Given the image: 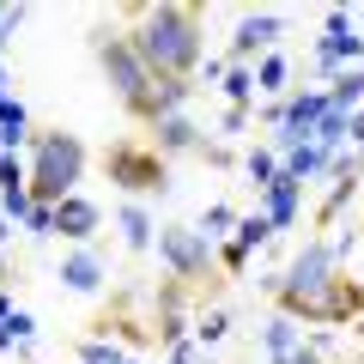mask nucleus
Segmentation results:
<instances>
[{
  "instance_id": "nucleus-1",
  "label": "nucleus",
  "mask_w": 364,
  "mask_h": 364,
  "mask_svg": "<svg viewBox=\"0 0 364 364\" xmlns=\"http://www.w3.org/2000/svg\"><path fill=\"white\" fill-rule=\"evenodd\" d=\"M85 43H91V61H97L104 85L116 91V104L128 109V122H140L146 134H152L164 116H182V109H188L195 79H152V67L134 55V43H128V31H122V25L97 18Z\"/></svg>"
},
{
  "instance_id": "nucleus-2",
  "label": "nucleus",
  "mask_w": 364,
  "mask_h": 364,
  "mask_svg": "<svg viewBox=\"0 0 364 364\" xmlns=\"http://www.w3.org/2000/svg\"><path fill=\"white\" fill-rule=\"evenodd\" d=\"M116 25L128 31L134 55L152 67V79H195L200 61H207V13L200 6H182V0L122 6Z\"/></svg>"
},
{
  "instance_id": "nucleus-3",
  "label": "nucleus",
  "mask_w": 364,
  "mask_h": 364,
  "mask_svg": "<svg viewBox=\"0 0 364 364\" xmlns=\"http://www.w3.org/2000/svg\"><path fill=\"white\" fill-rule=\"evenodd\" d=\"M85 164L91 152L73 128H37V140H31V207H61L67 195H79Z\"/></svg>"
},
{
  "instance_id": "nucleus-4",
  "label": "nucleus",
  "mask_w": 364,
  "mask_h": 364,
  "mask_svg": "<svg viewBox=\"0 0 364 364\" xmlns=\"http://www.w3.org/2000/svg\"><path fill=\"white\" fill-rule=\"evenodd\" d=\"M158 261L170 267V279H176L195 304L200 298H219L225 267H219L213 237H200V225H158Z\"/></svg>"
},
{
  "instance_id": "nucleus-5",
  "label": "nucleus",
  "mask_w": 364,
  "mask_h": 364,
  "mask_svg": "<svg viewBox=\"0 0 364 364\" xmlns=\"http://www.w3.org/2000/svg\"><path fill=\"white\" fill-rule=\"evenodd\" d=\"M104 176L116 182L128 200L170 195V158H158V146L146 140V134H122V140L104 146Z\"/></svg>"
},
{
  "instance_id": "nucleus-6",
  "label": "nucleus",
  "mask_w": 364,
  "mask_h": 364,
  "mask_svg": "<svg viewBox=\"0 0 364 364\" xmlns=\"http://www.w3.org/2000/svg\"><path fill=\"white\" fill-rule=\"evenodd\" d=\"M286 18L279 13H243L237 18V37H231V67H249V55H273Z\"/></svg>"
},
{
  "instance_id": "nucleus-7",
  "label": "nucleus",
  "mask_w": 364,
  "mask_h": 364,
  "mask_svg": "<svg viewBox=\"0 0 364 364\" xmlns=\"http://www.w3.org/2000/svg\"><path fill=\"white\" fill-rule=\"evenodd\" d=\"M55 231L67 237V243H79V249H91V237L104 231V207L91 195H67L61 207H55Z\"/></svg>"
},
{
  "instance_id": "nucleus-8",
  "label": "nucleus",
  "mask_w": 364,
  "mask_h": 364,
  "mask_svg": "<svg viewBox=\"0 0 364 364\" xmlns=\"http://www.w3.org/2000/svg\"><path fill=\"white\" fill-rule=\"evenodd\" d=\"M146 140L158 146V158H200V152H207V134H200L188 116H164Z\"/></svg>"
},
{
  "instance_id": "nucleus-9",
  "label": "nucleus",
  "mask_w": 364,
  "mask_h": 364,
  "mask_svg": "<svg viewBox=\"0 0 364 364\" xmlns=\"http://www.w3.org/2000/svg\"><path fill=\"white\" fill-rule=\"evenodd\" d=\"M104 279H109V267H104V255H97V249H73V255L61 261V286L79 291V298L104 291Z\"/></svg>"
},
{
  "instance_id": "nucleus-10",
  "label": "nucleus",
  "mask_w": 364,
  "mask_h": 364,
  "mask_svg": "<svg viewBox=\"0 0 364 364\" xmlns=\"http://www.w3.org/2000/svg\"><path fill=\"white\" fill-rule=\"evenodd\" d=\"M261 195H267V207H261V213L273 219V231H291V219H298V200H304V182L291 176V170H279V176H273Z\"/></svg>"
},
{
  "instance_id": "nucleus-11",
  "label": "nucleus",
  "mask_w": 364,
  "mask_h": 364,
  "mask_svg": "<svg viewBox=\"0 0 364 364\" xmlns=\"http://www.w3.org/2000/svg\"><path fill=\"white\" fill-rule=\"evenodd\" d=\"M122 243L134 249V255H146V249H158V225H152V213H146V200H122Z\"/></svg>"
},
{
  "instance_id": "nucleus-12",
  "label": "nucleus",
  "mask_w": 364,
  "mask_h": 364,
  "mask_svg": "<svg viewBox=\"0 0 364 364\" xmlns=\"http://www.w3.org/2000/svg\"><path fill=\"white\" fill-rule=\"evenodd\" d=\"M328 104H334L340 116H358L364 109V67H340L334 85H328Z\"/></svg>"
},
{
  "instance_id": "nucleus-13",
  "label": "nucleus",
  "mask_w": 364,
  "mask_h": 364,
  "mask_svg": "<svg viewBox=\"0 0 364 364\" xmlns=\"http://www.w3.org/2000/svg\"><path fill=\"white\" fill-rule=\"evenodd\" d=\"M261 340H267V364H291V358H298V346H304V340H298V322H291V316H273Z\"/></svg>"
},
{
  "instance_id": "nucleus-14",
  "label": "nucleus",
  "mask_w": 364,
  "mask_h": 364,
  "mask_svg": "<svg viewBox=\"0 0 364 364\" xmlns=\"http://www.w3.org/2000/svg\"><path fill=\"white\" fill-rule=\"evenodd\" d=\"M31 140H37V128H31L25 104H18V97H13V104L0 109V146H6V152H18V146H31Z\"/></svg>"
},
{
  "instance_id": "nucleus-15",
  "label": "nucleus",
  "mask_w": 364,
  "mask_h": 364,
  "mask_svg": "<svg viewBox=\"0 0 364 364\" xmlns=\"http://www.w3.org/2000/svg\"><path fill=\"white\" fill-rule=\"evenodd\" d=\"M286 73H291V61H286L279 49L261 55V61H255V91H267L273 104H279V91H286Z\"/></svg>"
},
{
  "instance_id": "nucleus-16",
  "label": "nucleus",
  "mask_w": 364,
  "mask_h": 364,
  "mask_svg": "<svg viewBox=\"0 0 364 364\" xmlns=\"http://www.w3.org/2000/svg\"><path fill=\"white\" fill-rule=\"evenodd\" d=\"M267 237H273V219H267V213H249V219H237V237H231V243L249 255V249H261Z\"/></svg>"
},
{
  "instance_id": "nucleus-17",
  "label": "nucleus",
  "mask_w": 364,
  "mask_h": 364,
  "mask_svg": "<svg viewBox=\"0 0 364 364\" xmlns=\"http://www.w3.org/2000/svg\"><path fill=\"white\" fill-rule=\"evenodd\" d=\"M286 170L298 182H310V176H322V170H328V152H322V146H298V152H286Z\"/></svg>"
},
{
  "instance_id": "nucleus-18",
  "label": "nucleus",
  "mask_w": 364,
  "mask_h": 364,
  "mask_svg": "<svg viewBox=\"0 0 364 364\" xmlns=\"http://www.w3.org/2000/svg\"><path fill=\"white\" fill-rule=\"evenodd\" d=\"M225 91H231V109H249V97H255V67H231L225 73Z\"/></svg>"
},
{
  "instance_id": "nucleus-19",
  "label": "nucleus",
  "mask_w": 364,
  "mask_h": 364,
  "mask_svg": "<svg viewBox=\"0 0 364 364\" xmlns=\"http://www.w3.org/2000/svg\"><path fill=\"white\" fill-rule=\"evenodd\" d=\"M79 364H128L116 352V340H79Z\"/></svg>"
},
{
  "instance_id": "nucleus-20",
  "label": "nucleus",
  "mask_w": 364,
  "mask_h": 364,
  "mask_svg": "<svg viewBox=\"0 0 364 364\" xmlns=\"http://www.w3.org/2000/svg\"><path fill=\"white\" fill-rule=\"evenodd\" d=\"M195 334H200V340H207V346H213V340H225V334H231V316H225V310H200Z\"/></svg>"
},
{
  "instance_id": "nucleus-21",
  "label": "nucleus",
  "mask_w": 364,
  "mask_h": 364,
  "mask_svg": "<svg viewBox=\"0 0 364 364\" xmlns=\"http://www.w3.org/2000/svg\"><path fill=\"white\" fill-rule=\"evenodd\" d=\"M231 225H237V213H231V207L219 200V207H207V219H200V237H225Z\"/></svg>"
},
{
  "instance_id": "nucleus-22",
  "label": "nucleus",
  "mask_w": 364,
  "mask_h": 364,
  "mask_svg": "<svg viewBox=\"0 0 364 364\" xmlns=\"http://www.w3.org/2000/svg\"><path fill=\"white\" fill-rule=\"evenodd\" d=\"M249 176H255V188H267V182L279 176V164H273V152H249Z\"/></svg>"
},
{
  "instance_id": "nucleus-23",
  "label": "nucleus",
  "mask_w": 364,
  "mask_h": 364,
  "mask_svg": "<svg viewBox=\"0 0 364 364\" xmlns=\"http://www.w3.org/2000/svg\"><path fill=\"white\" fill-rule=\"evenodd\" d=\"M352 158H358V176H364V146H358V152H352Z\"/></svg>"
},
{
  "instance_id": "nucleus-24",
  "label": "nucleus",
  "mask_w": 364,
  "mask_h": 364,
  "mask_svg": "<svg viewBox=\"0 0 364 364\" xmlns=\"http://www.w3.org/2000/svg\"><path fill=\"white\" fill-rule=\"evenodd\" d=\"M0 286H6V255H0Z\"/></svg>"
},
{
  "instance_id": "nucleus-25",
  "label": "nucleus",
  "mask_w": 364,
  "mask_h": 364,
  "mask_svg": "<svg viewBox=\"0 0 364 364\" xmlns=\"http://www.w3.org/2000/svg\"><path fill=\"white\" fill-rule=\"evenodd\" d=\"M6 18H13V6H0V25H6Z\"/></svg>"
}]
</instances>
